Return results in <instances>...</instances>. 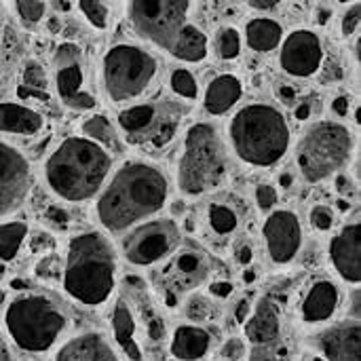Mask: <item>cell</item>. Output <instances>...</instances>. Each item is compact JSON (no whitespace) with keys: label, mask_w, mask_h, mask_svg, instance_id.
Instances as JSON below:
<instances>
[{"label":"cell","mask_w":361,"mask_h":361,"mask_svg":"<svg viewBox=\"0 0 361 361\" xmlns=\"http://www.w3.org/2000/svg\"><path fill=\"white\" fill-rule=\"evenodd\" d=\"M319 13H322V15H319V19H317V21H319V23H326V19L330 17V11H319Z\"/></svg>","instance_id":"11a10c76"},{"label":"cell","mask_w":361,"mask_h":361,"mask_svg":"<svg viewBox=\"0 0 361 361\" xmlns=\"http://www.w3.org/2000/svg\"><path fill=\"white\" fill-rule=\"evenodd\" d=\"M40 245H42V250H47V245H51V239L47 235H36L32 239V250L34 252H40Z\"/></svg>","instance_id":"c3c4849f"},{"label":"cell","mask_w":361,"mask_h":361,"mask_svg":"<svg viewBox=\"0 0 361 361\" xmlns=\"http://www.w3.org/2000/svg\"><path fill=\"white\" fill-rule=\"evenodd\" d=\"M228 171V154L220 133L209 123L192 125L178 163V188L188 195H205L218 188Z\"/></svg>","instance_id":"8992f818"},{"label":"cell","mask_w":361,"mask_h":361,"mask_svg":"<svg viewBox=\"0 0 361 361\" xmlns=\"http://www.w3.org/2000/svg\"><path fill=\"white\" fill-rule=\"evenodd\" d=\"M78 8L82 11V15L89 19V23L97 30H106L108 27V4L99 2V0H80Z\"/></svg>","instance_id":"1f68e13d"},{"label":"cell","mask_w":361,"mask_h":361,"mask_svg":"<svg viewBox=\"0 0 361 361\" xmlns=\"http://www.w3.org/2000/svg\"><path fill=\"white\" fill-rule=\"evenodd\" d=\"M235 317H237V322H239V324H245V322H247V317H250V302H247V300L239 302Z\"/></svg>","instance_id":"bcb514c9"},{"label":"cell","mask_w":361,"mask_h":361,"mask_svg":"<svg viewBox=\"0 0 361 361\" xmlns=\"http://www.w3.org/2000/svg\"><path fill=\"white\" fill-rule=\"evenodd\" d=\"M250 6H252V8H260V11H269V8H275V6H279V2H275V0H267V2L252 0V2H250Z\"/></svg>","instance_id":"681fc988"},{"label":"cell","mask_w":361,"mask_h":361,"mask_svg":"<svg viewBox=\"0 0 361 361\" xmlns=\"http://www.w3.org/2000/svg\"><path fill=\"white\" fill-rule=\"evenodd\" d=\"M53 6H55V8H66V11H68V8L72 6V2H53Z\"/></svg>","instance_id":"db71d44e"},{"label":"cell","mask_w":361,"mask_h":361,"mask_svg":"<svg viewBox=\"0 0 361 361\" xmlns=\"http://www.w3.org/2000/svg\"><path fill=\"white\" fill-rule=\"evenodd\" d=\"M292 182H294V178H292V173H281L279 176V184H281V188H290L292 186Z\"/></svg>","instance_id":"f5cc1de1"},{"label":"cell","mask_w":361,"mask_h":361,"mask_svg":"<svg viewBox=\"0 0 361 361\" xmlns=\"http://www.w3.org/2000/svg\"><path fill=\"white\" fill-rule=\"evenodd\" d=\"M245 336L254 345H269L279 336V309L273 300L262 298L254 315L245 322Z\"/></svg>","instance_id":"44dd1931"},{"label":"cell","mask_w":361,"mask_h":361,"mask_svg":"<svg viewBox=\"0 0 361 361\" xmlns=\"http://www.w3.org/2000/svg\"><path fill=\"white\" fill-rule=\"evenodd\" d=\"M188 317L199 322V319H209V305L203 298H192L188 305Z\"/></svg>","instance_id":"60d3db41"},{"label":"cell","mask_w":361,"mask_h":361,"mask_svg":"<svg viewBox=\"0 0 361 361\" xmlns=\"http://www.w3.org/2000/svg\"><path fill=\"white\" fill-rule=\"evenodd\" d=\"M176 271L180 277H184L186 286H197L201 279H205V275L209 271L207 256L201 252V247L188 243L176 256Z\"/></svg>","instance_id":"484cf974"},{"label":"cell","mask_w":361,"mask_h":361,"mask_svg":"<svg viewBox=\"0 0 361 361\" xmlns=\"http://www.w3.org/2000/svg\"><path fill=\"white\" fill-rule=\"evenodd\" d=\"M209 290L218 298H228L233 294V283H228V281H216V283H212Z\"/></svg>","instance_id":"b9f144b4"},{"label":"cell","mask_w":361,"mask_h":361,"mask_svg":"<svg viewBox=\"0 0 361 361\" xmlns=\"http://www.w3.org/2000/svg\"><path fill=\"white\" fill-rule=\"evenodd\" d=\"M277 93H279V99L286 102V104H292L296 99V89H292L290 85H279Z\"/></svg>","instance_id":"f6af8a7d"},{"label":"cell","mask_w":361,"mask_h":361,"mask_svg":"<svg viewBox=\"0 0 361 361\" xmlns=\"http://www.w3.org/2000/svg\"><path fill=\"white\" fill-rule=\"evenodd\" d=\"M212 347V336L199 326H180L171 336L169 351L180 361H199L207 355Z\"/></svg>","instance_id":"ffe728a7"},{"label":"cell","mask_w":361,"mask_h":361,"mask_svg":"<svg viewBox=\"0 0 361 361\" xmlns=\"http://www.w3.org/2000/svg\"><path fill=\"white\" fill-rule=\"evenodd\" d=\"M36 273H38V277L51 281V279H59L61 273H63V269L59 267V260H57V258H47V260H42V262L38 264Z\"/></svg>","instance_id":"ab89813d"},{"label":"cell","mask_w":361,"mask_h":361,"mask_svg":"<svg viewBox=\"0 0 361 361\" xmlns=\"http://www.w3.org/2000/svg\"><path fill=\"white\" fill-rule=\"evenodd\" d=\"M42 116L15 102L0 104V133H15V135H34L42 129Z\"/></svg>","instance_id":"603a6c76"},{"label":"cell","mask_w":361,"mask_h":361,"mask_svg":"<svg viewBox=\"0 0 361 361\" xmlns=\"http://www.w3.org/2000/svg\"><path fill=\"white\" fill-rule=\"evenodd\" d=\"M256 203H258V207H260L262 212L271 209V207L277 203V192H275V188L269 186V184L256 186Z\"/></svg>","instance_id":"f35d334b"},{"label":"cell","mask_w":361,"mask_h":361,"mask_svg":"<svg viewBox=\"0 0 361 361\" xmlns=\"http://www.w3.org/2000/svg\"><path fill=\"white\" fill-rule=\"evenodd\" d=\"M360 21H361V6H360V2H355V4H353V8H349V11L345 13V17H343V36H345V38H349L351 34H355V32H357V27H360Z\"/></svg>","instance_id":"74e56055"},{"label":"cell","mask_w":361,"mask_h":361,"mask_svg":"<svg viewBox=\"0 0 361 361\" xmlns=\"http://www.w3.org/2000/svg\"><path fill=\"white\" fill-rule=\"evenodd\" d=\"M2 302H4V292L0 290V305H2Z\"/></svg>","instance_id":"680465c9"},{"label":"cell","mask_w":361,"mask_h":361,"mask_svg":"<svg viewBox=\"0 0 361 361\" xmlns=\"http://www.w3.org/2000/svg\"><path fill=\"white\" fill-rule=\"evenodd\" d=\"M338 288L330 281H317L302 302V319L307 324H324L338 309Z\"/></svg>","instance_id":"d6986e66"},{"label":"cell","mask_w":361,"mask_h":361,"mask_svg":"<svg viewBox=\"0 0 361 361\" xmlns=\"http://www.w3.org/2000/svg\"><path fill=\"white\" fill-rule=\"evenodd\" d=\"M209 224L218 235H228L237 228V214L224 203L209 205Z\"/></svg>","instance_id":"4dcf8cb0"},{"label":"cell","mask_w":361,"mask_h":361,"mask_svg":"<svg viewBox=\"0 0 361 361\" xmlns=\"http://www.w3.org/2000/svg\"><path fill=\"white\" fill-rule=\"evenodd\" d=\"M252 256H254V254H252V247H250V245H245V247L239 250V262H241V264H250V262H252Z\"/></svg>","instance_id":"f907efd6"},{"label":"cell","mask_w":361,"mask_h":361,"mask_svg":"<svg viewBox=\"0 0 361 361\" xmlns=\"http://www.w3.org/2000/svg\"><path fill=\"white\" fill-rule=\"evenodd\" d=\"M27 237L25 222H4L0 224V262L13 260Z\"/></svg>","instance_id":"f546056e"},{"label":"cell","mask_w":361,"mask_h":361,"mask_svg":"<svg viewBox=\"0 0 361 361\" xmlns=\"http://www.w3.org/2000/svg\"><path fill=\"white\" fill-rule=\"evenodd\" d=\"M241 51V36L235 27H224L218 36V53L222 59H235Z\"/></svg>","instance_id":"836d02e7"},{"label":"cell","mask_w":361,"mask_h":361,"mask_svg":"<svg viewBox=\"0 0 361 361\" xmlns=\"http://www.w3.org/2000/svg\"><path fill=\"white\" fill-rule=\"evenodd\" d=\"M0 361H13V357H11V349H8V345L4 343V338H0Z\"/></svg>","instance_id":"816d5d0a"},{"label":"cell","mask_w":361,"mask_h":361,"mask_svg":"<svg viewBox=\"0 0 361 361\" xmlns=\"http://www.w3.org/2000/svg\"><path fill=\"white\" fill-rule=\"evenodd\" d=\"M82 133H85L87 140L99 144L102 148L106 146V148H110V150H114V152H121V150H123V144H121V140H118L114 127H112L110 121H108L106 116H102V114H95V116H91L89 121H85V123H82Z\"/></svg>","instance_id":"83f0119b"},{"label":"cell","mask_w":361,"mask_h":361,"mask_svg":"<svg viewBox=\"0 0 361 361\" xmlns=\"http://www.w3.org/2000/svg\"><path fill=\"white\" fill-rule=\"evenodd\" d=\"M311 224L319 231H330L334 226V212L326 205H317L311 209Z\"/></svg>","instance_id":"d590c367"},{"label":"cell","mask_w":361,"mask_h":361,"mask_svg":"<svg viewBox=\"0 0 361 361\" xmlns=\"http://www.w3.org/2000/svg\"><path fill=\"white\" fill-rule=\"evenodd\" d=\"M169 53L184 61H201L207 57V36L199 27L188 23L182 30V34L178 36V40Z\"/></svg>","instance_id":"4316f807"},{"label":"cell","mask_w":361,"mask_h":361,"mask_svg":"<svg viewBox=\"0 0 361 361\" xmlns=\"http://www.w3.org/2000/svg\"><path fill=\"white\" fill-rule=\"evenodd\" d=\"M264 241L273 262L288 264L294 260L302 245V226L298 216L288 209L271 214L264 222Z\"/></svg>","instance_id":"9a60e30c"},{"label":"cell","mask_w":361,"mask_h":361,"mask_svg":"<svg viewBox=\"0 0 361 361\" xmlns=\"http://www.w3.org/2000/svg\"><path fill=\"white\" fill-rule=\"evenodd\" d=\"M169 199V180L152 163L127 161L97 199L95 214L108 233H125L154 216Z\"/></svg>","instance_id":"6da1fadb"},{"label":"cell","mask_w":361,"mask_h":361,"mask_svg":"<svg viewBox=\"0 0 361 361\" xmlns=\"http://www.w3.org/2000/svg\"><path fill=\"white\" fill-rule=\"evenodd\" d=\"M68 296L85 307L104 305L116 279V254L102 233H80L68 245L61 273Z\"/></svg>","instance_id":"3957f363"},{"label":"cell","mask_w":361,"mask_h":361,"mask_svg":"<svg viewBox=\"0 0 361 361\" xmlns=\"http://www.w3.org/2000/svg\"><path fill=\"white\" fill-rule=\"evenodd\" d=\"M180 243V228L173 220H152L137 226L123 239V256L135 267H150L167 258Z\"/></svg>","instance_id":"8fae6325"},{"label":"cell","mask_w":361,"mask_h":361,"mask_svg":"<svg viewBox=\"0 0 361 361\" xmlns=\"http://www.w3.org/2000/svg\"><path fill=\"white\" fill-rule=\"evenodd\" d=\"M157 74V59L137 44H116L104 57V87L112 102L142 95Z\"/></svg>","instance_id":"ba28073f"},{"label":"cell","mask_w":361,"mask_h":361,"mask_svg":"<svg viewBox=\"0 0 361 361\" xmlns=\"http://www.w3.org/2000/svg\"><path fill=\"white\" fill-rule=\"evenodd\" d=\"M68 326L59 305L42 294H19L4 311V328L13 345L23 353H47Z\"/></svg>","instance_id":"5b68a950"},{"label":"cell","mask_w":361,"mask_h":361,"mask_svg":"<svg viewBox=\"0 0 361 361\" xmlns=\"http://www.w3.org/2000/svg\"><path fill=\"white\" fill-rule=\"evenodd\" d=\"M53 74L55 89L61 99L72 110H91L95 108V97L85 89V70H82V51L74 42H63L53 55Z\"/></svg>","instance_id":"7c38bea8"},{"label":"cell","mask_w":361,"mask_h":361,"mask_svg":"<svg viewBox=\"0 0 361 361\" xmlns=\"http://www.w3.org/2000/svg\"><path fill=\"white\" fill-rule=\"evenodd\" d=\"M17 95L27 99V97H36V99H47V76L40 63L36 61H27L23 68V76L21 82L17 87Z\"/></svg>","instance_id":"f1b7e54d"},{"label":"cell","mask_w":361,"mask_h":361,"mask_svg":"<svg viewBox=\"0 0 361 361\" xmlns=\"http://www.w3.org/2000/svg\"><path fill=\"white\" fill-rule=\"evenodd\" d=\"M112 332L116 345L131 361H142V349L135 338V319L125 300H118L112 311Z\"/></svg>","instance_id":"cb8c5ba5"},{"label":"cell","mask_w":361,"mask_h":361,"mask_svg":"<svg viewBox=\"0 0 361 361\" xmlns=\"http://www.w3.org/2000/svg\"><path fill=\"white\" fill-rule=\"evenodd\" d=\"M171 89L178 93V95H182V97H186V99H195L197 97V80H195V76L186 70V68H178V70H173V74H171Z\"/></svg>","instance_id":"d6a6232c"},{"label":"cell","mask_w":361,"mask_h":361,"mask_svg":"<svg viewBox=\"0 0 361 361\" xmlns=\"http://www.w3.org/2000/svg\"><path fill=\"white\" fill-rule=\"evenodd\" d=\"M279 61L281 68L292 76L298 78L313 76L324 61V49L319 36L311 30H294L283 40Z\"/></svg>","instance_id":"5bb4252c"},{"label":"cell","mask_w":361,"mask_h":361,"mask_svg":"<svg viewBox=\"0 0 361 361\" xmlns=\"http://www.w3.org/2000/svg\"><path fill=\"white\" fill-rule=\"evenodd\" d=\"M53 361H121V357L104 334L85 332L66 341Z\"/></svg>","instance_id":"ac0fdd59"},{"label":"cell","mask_w":361,"mask_h":361,"mask_svg":"<svg viewBox=\"0 0 361 361\" xmlns=\"http://www.w3.org/2000/svg\"><path fill=\"white\" fill-rule=\"evenodd\" d=\"M311 112H313V104L302 102V104L296 108V118H298V121H307V118L311 116Z\"/></svg>","instance_id":"7dc6e473"},{"label":"cell","mask_w":361,"mask_h":361,"mask_svg":"<svg viewBox=\"0 0 361 361\" xmlns=\"http://www.w3.org/2000/svg\"><path fill=\"white\" fill-rule=\"evenodd\" d=\"M360 231V222L347 224L330 241V260H332L336 273L349 283H360L361 279Z\"/></svg>","instance_id":"e0dca14e"},{"label":"cell","mask_w":361,"mask_h":361,"mask_svg":"<svg viewBox=\"0 0 361 361\" xmlns=\"http://www.w3.org/2000/svg\"><path fill=\"white\" fill-rule=\"evenodd\" d=\"M245 281H254V273H245Z\"/></svg>","instance_id":"6f0895ef"},{"label":"cell","mask_w":361,"mask_h":361,"mask_svg":"<svg viewBox=\"0 0 361 361\" xmlns=\"http://www.w3.org/2000/svg\"><path fill=\"white\" fill-rule=\"evenodd\" d=\"M332 112L338 114V116H345L349 112V97L347 95H341L332 102Z\"/></svg>","instance_id":"ee69618b"},{"label":"cell","mask_w":361,"mask_h":361,"mask_svg":"<svg viewBox=\"0 0 361 361\" xmlns=\"http://www.w3.org/2000/svg\"><path fill=\"white\" fill-rule=\"evenodd\" d=\"M190 2H173V0H137L129 2V19L135 32L148 42L171 51L182 30L188 25L186 15Z\"/></svg>","instance_id":"9c48e42d"},{"label":"cell","mask_w":361,"mask_h":361,"mask_svg":"<svg viewBox=\"0 0 361 361\" xmlns=\"http://www.w3.org/2000/svg\"><path fill=\"white\" fill-rule=\"evenodd\" d=\"M220 355L226 361H241L247 355V347L241 338H228L220 351Z\"/></svg>","instance_id":"8d00e7d4"},{"label":"cell","mask_w":361,"mask_h":361,"mask_svg":"<svg viewBox=\"0 0 361 361\" xmlns=\"http://www.w3.org/2000/svg\"><path fill=\"white\" fill-rule=\"evenodd\" d=\"M32 190L30 161L11 144L0 142V220L17 212Z\"/></svg>","instance_id":"4fadbf2b"},{"label":"cell","mask_w":361,"mask_h":361,"mask_svg":"<svg viewBox=\"0 0 361 361\" xmlns=\"http://www.w3.org/2000/svg\"><path fill=\"white\" fill-rule=\"evenodd\" d=\"M313 361H326V360H324V357H315V360H313Z\"/></svg>","instance_id":"91938a15"},{"label":"cell","mask_w":361,"mask_h":361,"mask_svg":"<svg viewBox=\"0 0 361 361\" xmlns=\"http://www.w3.org/2000/svg\"><path fill=\"white\" fill-rule=\"evenodd\" d=\"M317 347L326 361H361L360 319L336 324L319 334Z\"/></svg>","instance_id":"2e32d148"},{"label":"cell","mask_w":361,"mask_h":361,"mask_svg":"<svg viewBox=\"0 0 361 361\" xmlns=\"http://www.w3.org/2000/svg\"><path fill=\"white\" fill-rule=\"evenodd\" d=\"M44 216H47V220L57 222V224H63V222L68 220V214H66V209H61V207H49V209L44 212Z\"/></svg>","instance_id":"7bdbcfd3"},{"label":"cell","mask_w":361,"mask_h":361,"mask_svg":"<svg viewBox=\"0 0 361 361\" xmlns=\"http://www.w3.org/2000/svg\"><path fill=\"white\" fill-rule=\"evenodd\" d=\"M336 186H338L341 190H343V188H347V178H338V184H336Z\"/></svg>","instance_id":"9f6ffc18"},{"label":"cell","mask_w":361,"mask_h":361,"mask_svg":"<svg viewBox=\"0 0 361 361\" xmlns=\"http://www.w3.org/2000/svg\"><path fill=\"white\" fill-rule=\"evenodd\" d=\"M228 140L243 163L252 167H271L279 163L290 148V127L277 108L269 104H250L233 116Z\"/></svg>","instance_id":"277c9868"},{"label":"cell","mask_w":361,"mask_h":361,"mask_svg":"<svg viewBox=\"0 0 361 361\" xmlns=\"http://www.w3.org/2000/svg\"><path fill=\"white\" fill-rule=\"evenodd\" d=\"M112 169V157L85 135L63 140L44 163V182L51 192L68 203L95 197Z\"/></svg>","instance_id":"7a4b0ae2"},{"label":"cell","mask_w":361,"mask_h":361,"mask_svg":"<svg viewBox=\"0 0 361 361\" xmlns=\"http://www.w3.org/2000/svg\"><path fill=\"white\" fill-rule=\"evenodd\" d=\"M241 93H243L241 80L233 74H222L207 85V91L203 97L205 110L214 116H220L239 102Z\"/></svg>","instance_id":"7402d4cb"},{"label":"cell","mask_w":361,"mask_h":361,"mask_svg":"<svg viewBox=\"0 0 361 361\" xmlns=\"http://www.w3.org/2000/svg\"><path fill=\"white\" fill-rule=\"evenodd\" d=\"M13 8H15V13L19 15L21 21L36 23V21H40L44 17L47 2H40V0H19V2H13Z\"/></svg>","instance_id":"e575fe53"},{"label":"cell","mask_w":361,"mask_h":361,"mask_svg":"<svg viewBox=\"0 0 361 361\" xmlns=\"http://www.w3.org/2000/svg\"><path fill=\"white\" fill-rule=\"evenodd\" d=\"M182 112L176 104H137L118 114V127L133 144L163 148L176 135Z\"/></svg>","instance_id":"30bf717a"},{"label":"cell","mask_w":361,"mask_h":361,"mask_svg":"<svg viewBox=\"0 0 361 361\" xmlns=\"http://www.w3.org/2000/svg\"><path fill=\"white\" fill-rule=\"evenodd\" d=\"M353 150V135L345 125L322 121L309 127L296 148V163L307 182H322L341 169Z\"/></svg>","instance_id":"52a82bcc"},{"label":"cell","mask_w":361,"mask_h":361,"mask_svg":"<svg viewBox=\"0 0 361 361\" xmlns=\"http://www.w3.org/2000/svg\"><path fill=\"white\" fill-rule=\"evenodd\" d=\"M281 36H283L281 23H277L275 19H269V17L252 19L245 25V38H247V44L254 51H273V49H277L279 42H281Z\"/></svg>","instance_id":"d4e9b609"}]
</instances>
